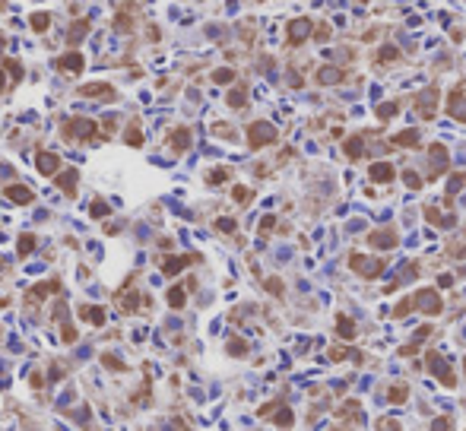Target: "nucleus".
I'll return each instance as SVG.
<instances>
[{"mask_svg":"<svg viewBox=\"0 0 466 431\" xmlns=\"http://www.w3.org/2000/svg\"><path fill=\"white\" fill-rule=\"evenodd\" d=\"M0 89H4V73H0Z\"/></svg>","mask_w":466,"mask_h":431,"instance_id":"de8ad7c7","label":"nucleus"},{"mask_svg":"<svg viewBox=\"0 0 466 431\" xmlns=\"http://www.w3.org/2000/svg\"><path fill=\"white\" fill-rule=\"evenodd\" d=\"M371 245H378V248H394V245H397V235H394V232H378V235H371Z\"/></svg>","mask_w":466,"mask_h":431,"instance_id":"2eb2a0df","label":"nucleus"},{"mask_svg":"<svg viewBox=\"0 0 466 431\" xmlns=\"http://www.w3.org/2000/svg\"><path fill=\"white\" fill-rule=\"evenodd\" d=\"M169 146L175 149V153H184V149L191 146V130H188V127L172 130V134H169Z\"/></svg>","mask_w":466,"mask_h":431,"instance_id":"39448f33","label":"nucleus"},{"mask_svg":"<svg viewBox=\"0 0 466 431\" xmlns=\"http://www.w3.org/2000/svg\"><path fill=\"white\" fill-rule=\"evenodd\" d=\"M80 317H83V321H89V324H96V327H102V324H105V308L83 305V308H80Z\"/></svg>","mask_w":466,"mask_h":431,"instance_id":"f8f14e48","label":"nucleus"},{"mask_svg":"<svg viewBox=\"0 0 466 431\" xmlns=\"http://www.w3.org/2000/svg\"><path fill=\"white\" fill-rule=\"evenodd\" d=\"M378 111H381V118H390V115H397V108H394V105H381Z\"/></svg>","mask_w":466,"mask_h":431,"instance_id":"37998d69","label":"nucleus"},{"mask_svg":"<svg viewBox=\"0 0 466 431\" xmlns=\"http://www.w3.org/2000/svg\"><path fill=\"white\" fill-rule=\"evenodd\" d=\"M80 92H83V96H89V99H108V102L115 99V89H111L108 83H89V86H83Z\"/></svg>","mask_w":466,"mask_h":431,"instance_id":"20e7f679","label":"nucleus"},{"mask_svg":"<svg viewBox=\"0 0 466 431\" xmlns=\"http://www.w3.org/2000/svg\"><path fill=\"white\" fill-rule=\"evenodd\" d=\"M273 140H276V130H273V124H267V121H257V124H251V127H248V143H251V149L270 146Z\"/></svg>","mask_w":466,"mask_h":431,"instance_id":"f03ea898","label":"nucleus"},{"mask_svg":"<svg viewBox=\"0 0 466 431\" xmlns=\"http://www.w3.org/2000/svg\"><path fill=\"white\" fill-rule=\"evenodd\" d=\"M463 184H466V175H454V178H451V194H454V191H460Z\"/></svg>","mask_w":466,"mask_h":431,"instance_id":"58836bf2","label":"nucleus"},{"mask_svg":"<svg viewBox=\"0 0 466 431\" xmlns=\"http://www.w3.org/2000/svg\"><path fill=\"white\" fill-rule=\"evenodd\" d=\"M0 267H4V264H0Z\"/></svg>","mask_w":466,"mask_h":431,"instance_id":"3c124183","label":"nucleus"},{"mask_svg":"<svg viewBox=\"0 0 466 431\" xmlns=\"http://www.w3.org/2000/svg\"><path fill=\"white\" fill-rule=\"evenodd\" d=\"M102 365H105V368H111V371H124V362H121V359H115L111 352H105V355H102Z\"/></svg>","mask_w":466,"mask_h":431,"instance_id":"b1692460","label":"nucleus"},{"mask_svg":"<svg viewBox=\"0 0 466 431\" xmlns=\"http://www.w3.org/2000/svg\"><path fill=\"white\" fill-rule=\"evenodd\" d=\"M124 140H127V143H130V146H140V143H143V134H140V130H137V127H130V130H127V137H124Z\"/></svg>","mask_w":466,"mask_h":431,"instance_id":"473e14b6","label":"nucleus"},{"mask_svg":"<svg viewBox=\"0 0 466 431\" xmlns=\"http://www.w3.org/2000/svg\"><path fill=\"white\" fill-rule=\"evenodd\" d=\"M394 143H397V146H416V143H419V134H416V130H403V134L394 137Z\"/></svg>","mask_w":466,"mask_h":431,"instance_id":"6ab92c4d","label":"nucleus"},{"mask_svg":"<svg viewBox=\"0 0 466 431\" xmlns=\"http://www.w3.org/2000/svg\"><path fill=\"white\" fill-rule=\"evenodd\" d=\"M77 181H80V175L73 172V168H70V172H61V175H58V187H61L64 194H70V197L77 194Z\"/></svg>","mask_w":466,"mask_h":431,"instance_id":"9b49d317","label":"nucleus"},{"mask_svg":"<svg viewBox=\"0 0 466 431\" xmlns=\"http://www.w3.org/2000/svg\"><path fill=\"white\" fill-rule=\"evenodd\" d=\"M463 368H466V359H463Z\"/></svg>","mask_w":466,"mask_h":431,"instance_id":"8fccbe9b","label":"nucleus"},{"mask_svg":"<svg viewBox=\"0 0 466 431\" xmlns=\"http://www.w3.org/2000/svg\"><path fill=\"white\" fill-rule=\"evenodd\" d=\"M96 130H99L96 121H89V118H73V121L64 124V137H67V140H96Z\"/></svg>","mask_w":466,"mask_h":431,"instance_id":"f257e3e1","label":"nucleus"},{"mask_svg":"<svg viewBox=\"0 0 466 431\" xmlns=\"http://www.w3.org/2000/svg\"><path fill=\"white\" fill-rule=\"evenodd\" d=\"M267 289H270V292H276V295H279V292H283V283H279V279H270V283H267Z\"/></svg>","mask_w":466,"mask_h":431,"instance_id":"c03bdc74","label":"nucleus"},{"mask_svg":"<svg viewBox=\"0 0 466 431\" xmlns=\"http://www.w3.org/2000/svg\"><path fill=\"white\" fill-rule=\"evenodd\" d=\"M337 80H340V70H333V67L321 70V83H337Z\"/></svg>","mask_w":466,"mask_h":431,"instance_id":"2f4dec72","label":"nucleus"},{"mask_svg":"<svg viewBox=\"0 0 466 431\" xmlns=\"http://www.w3.org/2000/svg\"><path fill=\"white\" fill-rule=\"evenodd\" d=\"M229 105H232V108H245V89H235L232 96H229Z\"/></svg>","mask_w":466,"mask_h":431,"instance_id":"c85d7f7f","label":"nucleus"},{"mask_svg":"<svg viewBox=\"0 0 466 431\" xmlns=\"http://www.w3.org/2000/svg\"><path fill=\"white\" fill-rule=\"evenodd\" d=\"M406 184H409V187H422V178L409 172V175H406Z\"/></svg>","mask_w":466,"mask_h":431,"instance_id":"a19ab883","label":"nucleus"},{"mask_svg":"<svg viewBox=\"0 0 466 431\" xmlns=\"http://www.w3.org/2000/svg\"><path fill=\"white\" fill-rule=\"evenodd\" d=\"M381 425H384L381 431H400V425H397V422H381Z\"/></svg>","mask_w":466,"mask_h":431,"instance_id":"a18cd8bd","label":"nucleus"},{"mask_svg":"<svg viewBox=\"0 0 466 431\" xmlns=\"http://www.w3.org/2000/svg\"><path fill=\"white\" fill-rule=\"evenodd\" d=\"M213 80H216L219 86H226V83H232V80H235V73H232V70H216V73H213Z\"/></svg>","mask_w":466,"mask_h":431,"instance_id":"cd10ccee","label":"nucleus"},{"mask_svg":"<svg viewBox=\"0 0 466 431\" xmlns=\"http://www.w3.org/2000/svg\"><path fill=\"white\" fill-rule=\"evenodd\" d=\"M308 35H311V23H308V20H295L292 29H289V42L298 45V42H305Z\"/></svg>","mask_w":466,"mask_h":431,"instance_id":"6e6552de","label":"nucleus"},{"mask_svg":"<svg viewBox=\"0 0 466 431\" xmlns=\"http://www.w3.org/2000/svg\"><path fill=\"white\" fill-rule=\"evenodd\" d=\"M435 431H451V422H447V419H435Z\"/></svg>","mask_w":466,"mask_h":431,"instance_id":"79ce46f5","label":"nucleus"},{"mask_svg":"<svg viewBox=\"0 0 466 431\" xmlns=\"http://www.w3.org/2000/svg\"><path fill=\"white\" fill-rule=\"evenodd\" d=\"M184 302H188V292H184L181 286H175V289H169V305L178 311V308H184Z\"/></svg>","mask_w":466,"mask_h":431,"instance_id":"dca6fc26","label":"nucleus"},{"mask_svg":"<svg viewBox=\"0 0 466 431\" xmlns=\"http://www.w3.org/2000/svg\"><path fill=\"white\" fill-rule=\"evenodd\" d=\"M191 260H194L191 254H188V257H169V260H162V273H165V276H175V273H181L184 267H188Z\"/></svg>","mask_w":466,"mask_h":431,"instance_id":"9d476101","label":"nucleus"},{"mask_svg":"<svg viewBox=\"0 0 466 431\" xmlns=\"http://www.w3.org/2000/svg\"><path fill=\"white\" fill-rule=\"evenodd\" d=\"M416 308H422L425 314H438V311H441V298H438V292H435V289H422V292L416 295Z\"/></svg>","mask_w":466,"mask_h":431,"instance_id":"7ed1b4c3","label":"nucleus"},{"mask_svg":"<svg viewBox=\"0 0 466 431\" xmlns=\"http://www.w3.org/2000/svg\"><path fill=\"white\" fill-rule=\"evenodd\" d=\"M216 229H219V232H232V229H235V222H232V219H219V222H216Z\"/></svg>","mask_w":466,"mask_h":431,"instance_id":"ea45409f","label":"nucleus"},{"mask_svg":"<svg viewBox=\"0 0 466 431\" xmlns=\"http://www.w3.org/2000/svg\"><path fill=\"white\" fill-rule=\"evenodd\" d=\"M371 181H394V165H387V162H375L371 165Z\"/></svg>","mask_w":466,"mask_h":431,"instance_id":"ddd939ff","label":"nucleus"},{"mask_svg":"<svg viewBox=\"0 0 466 431\" xmlns=\"http://www.w3.org/2000/svg\"><path fill=\"white\" fill-rule=\"evenodd\" d=\"M362 149H365V146H362V140H359V137H352V140L346 143V153H349V159H356V156L362 153Z\"/></svg>","mask_w":466,"mask_h":431,"instance_id":"a878e982","label":"nucleus"},{"mask_svg":"<svg viewBox=\"0 0 466 431\" xmlns=\"http://www.w3.org/2000/svg\"><path fill=\"white\" fill-rule=\"evenodd\" d=\"M0 10H4V0H0Z\"/></svg>","mask_w":466,"mask_h":431,"instance_id":"09e8293b","label":"nucleus"},{"mask_svg":"<svg viewBox=\"0 0 466 431\" xmlns=\"http://www.w3.org/2000/svg\"><path fill=\"white\" fill-rule=\"evenodd\" d=\"M83 35H86V23H77V26H73V35H70V42H80Z\"/></svg>","mask_w":466,"mask_h":431,"instance_id":"c9c22d12","label":"nucleus"},{"mask_svg":"<svg viewBox=\"0 0 466 431\" xmlns=\"http://www.w3.org/2000/svg\"><path fill=\"white\" fill-rule=\"evenodd\" d=\"M58 67H61L64 73H80V70H83V54H77V51L64 54V58L58 61Z\"/></svg>","mask_w":466,"mask_h":431,"instance_id":"1a4fd4ad","label":"nucleus"},{"mask_svg":"<svg viewBox=\"0 0 466 431\" xmlns=\"http://www.w3.org/2000/svg\"><path fill=\"white\" fill-rule=\"evenodd\" d=\"M32 26L39 29V32H45V29L51 26V16H48V13H35V16H32Z\"/></svg>","mask_w":466,"mask_h":431,"instance_id":"393cba45","label":"nucleus"},{"mask_svg":"<svg viewBox=\"0 0 466 431\" xmlns=\"http://www.w3.org/2000/svg\"><path fill=\"white\" fill-rule=\"evenodd\" d=\"M432 371L438 374V378H441V381H444L447 387H454V384H457V381H454V374H451V368H447L444 362H438V359H432Z\"/></svg>","mask_w":466,"mask_h":431,"instance_id":"4468645a","label":"nucleus"},{"mask_svg":"<svg viewBox=\"0 0 466 431\" xmlns=\"http://www.w3.org/2000/svg\"><path fill=\"white\" fill-rule=\"evenodd\" d=\"M7 197H10L13 203H23V206L35 200V194L29 191V187H26V184H10V187H7Z\"/></svg>","mask_w":466,"mask_h":431,"instance_id":"0eeeda50","label":"nucleus"},{"mask_svg":"<svg viewBox=\"0 0 466 431\" xmlns=\"http://www.w3.org/2000/svg\"><path fill=\"white\" fill-rule=\"evenodd\" d=\"M432 162H435L438 172H444V168H447V149H444V146H432Z\"/></svg>","mask_w":466,"mask_h":431,"instance_id":"f3484780","label":"nucleus"},{"mask_svg":"<svg viewBox=\"0 0 466 431\" xmlns=\"http://www.w3.org/2000/svg\"><path fill=\"white\" fill-rule=\"evenodd\" d=\"M276 425H279V428H289V425H292V412H289V409H279Z\"/></svg>","mask_w":466,"mask_h":431,"instance_id":"72a5a7b5","label":"nucleus"},{"mask_svg":"<svg viewBox=\"0 0 466 431\" xmlns=\"http://www.w3.org/2000/svg\"><path fill=\"white\" fill-rule=\"evenodd\" d=\"M260 229H264V232H270V229H273V216H267L264 222H260Z\"/></svg>","mask_w":466,"mask_h":431,"instance_id":"49530a36","label":"nucleus"},{"mask_svg":"<svg viewBox=\"0 0 466 431\" xmlns=\"http://www.w3.org/2000/svg\"><path fill=\"white\" fill-rule=\"evenodd\" d=\"M89 213H92V216H96V219H105V216H108L111 210H108V203H105V200H92V206H89Z\"/></svg>","mask_w":466,"mask_h":431,"instance_id":"5701e85b","label":"nucleus"},{"mask_svg":"<svg viewBox=\"0 0 466 431\" xmlns=\"http://www.w3.org/2000/svg\"><path fill=\"white\" fill-rule=\"evenodd\" d=\"M35 165H39V172H42V175H58V168H61V159L54 156V153H39V159H35Z\"/></svg>","mask_w":466,"mask_h":431,"instance_id":"423d86ee","label":"nucleus"},{"mask_svg":"<svg viewBox=\"0 0 466 431\" xmlns=\"http://www.w3.org/2000/svg\"><path fill=\"white\" fill-rule=\"evenodd\" d=\"M229 352H232V355H245V352H248V346L241 343V340H232V343H229Z\"/></svg>","mask_w":466,"mask_h":431,"instance_id":"f704fd0d","label":"nucleus"},{"mask_svg":"<svg viewBox=\"0 0 466 431\" xmlns=\"http://www.w3.org/2000/svg\"><path fill=\"white\" fill-rule=\"evenodd\" d=\"M235 200H238V203H248V200H251V191H248V187H235Z\"/></svg>","mask_w":466,"mask_h":431,"instance_id":"e433bc0d","label":"nucleus"},{"mask_svg":"<svg viewBox=\"0 0 466 431\" xmlns=\"http://www.w3.org/2000/svg\"><path fill=\"white\" fill-rule=\"evenodd\" d=\"M51 292H61V283H58V279H51V283H42V286H35V289H32V295H35V298L51 295Z\"/></svg>","mask_w":466,"mask_h":431,"instance_id":"a211bd4d","label":"nucleus"},{"mask_svg":"<svg viewBox=\"0 0 466 431\" xmlns=\"http://www.w3.org/2000/svg\"><path fill=\"white\" fill-rule=\"evenodd\" d=\"M337 324H340V336H346V340H352V336H356V327H352V321H349L346 314L337 317Z\"/></svg>","mask_w":466,"mask_h":431,"instance_id":"412c9836","label":"nucleus"},{"mask_svg":"<svg viewBox=\"0 0 466 431\" xmlns=\"http://www.w3.org/2000/svg\"><path fill=\"white\" fill-rule=\"evenodd\" d=\"M403 397H406V387H403V384L387 390V400H390V403H403Z\"/></svg>","mask_w":466,"mask_h":431,"instance_id":"bb28decb","label":"nucleus"},{"mask_svg":"<svg viewBox=\"0 0 466 431\" xmlns=\"http://www.w3.org/2000/svg\"><path fill=\"white\" fill-rule=\"evenodd\" d=\"M61 340H64V343H77V327H73V324H64Z\"/></svg>","mask_w":466,"mask_h":431,"instance_id":"c756f323","label":"nucleus"},{"mask_svg":"<svg viewBox=\"0 0 466 431\" xmlns=\"http://www.w3.org/2000/svg\"><path fill=\"white\" fill-rule=\"evenodd\" d=\"M7 70L13 73L16 80H23V64H16V61H7Z\"/></svg>","mask_w":466,"mask_h":431,"instance_id":"4c0bfd02","label":"nucleus"},{"mask_svg":"<svg viewBox=\"0 0 466 431\" xmlns=\"http://www.w3.org/2000/svg\"><path fill=\"white\" fill-rule=\"evenodd\" d=\"M451 115L454 118H466V99H460V92L451 99Z\"/></svg>","mask_w":466,"mask_h":431,"instance_id":"4be33fe9","label":"nucleus"},{"mask_svg":"<svg viewBox=\"0 0 466 431\" xmlns=\"http://www.w3.org/2000/svg\"><path fill=\"white\" fill-rule=\"evenodd\" d=\"M32 248H35V235H23L20 241H16V251H20V257L32 254Z\"/></svg>","mask_w":466,"mask_h":431,"instance_id":"aec40b11","label":"nucleus"},{"mask_svg":"<svg viewBox=\"0 0 466 431\" xmlns=\"http://www.w3.org/2000/svg\"><path fill=\"white\" fill-rule=\"evenodd\" d=\"M229 181V168H216V172H210V184H222Z\"/></svg>","mask_w":466,"mask_h":431,"instance_id":"7c9ffc66","label":"nucleus"}]
</instances>
